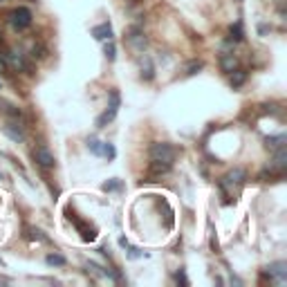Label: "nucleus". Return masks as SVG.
Returning <instances> with one entry per match:
<instances>
[{
	"mask_svg": "<svg viewBox=\"0 0 287 287\" xmlns=\"http://www.w3.org/2000/svg\"><path fill=\"white\" fill-rule=\"evenodd\" d=\"M285 168H287V151H285V146H283V148H276L269 166L263 170V175L265 173H269V175H272V173H283Z\"/></svg>",
	"mask_w": 287,
	"mask_h": 287,
	"instance_id": "obj_5",
	"label": "nucleus"
},
{
	"mask_svg": "<svg viewBox=\"0 0 287 287\" xmlns=\"http://www.w3.org/2000/svg\"><path fill=\"white\" fill-rule=\"evenodd\" d=\"M0 106H2V112H5V115H9L11 119H20V108H16L14 103H9V101H0Z\"/></svg>",
	"mask_w": 287,
	"mask_h": 287,
	"instance_id": "obj_17",
	"label": "nucleus"
},
{
	"mask_svg": "<svg viewBox=\"0 0 287 287\" xmlns=\"http://www.w3.org/2000/svg\"><path fill=\"white\" fill-rule=\"evenodd\" d=\"M146 36H144V32L139 30V27H132L130 32H128V45H130L132 49H135L137 54H141L144 49H146Z\"/></svg>",
	"mask_w": 287,
	"mask_h": 287,
	"instance_id": "obj_7",
	"label": "nucleus"
},
{
	"mask_svg": "<svg viewBox=\"0 0 287 287\" xmlns=\"http://www.w3.org/2000/svg\"><path fill=\"white\" fill-rule=\"evenodd\" d=\"M220 68H222V72H234L236 68H238V59H236L234 54H222L220 56Z\"/></svg>",
	"mask_w": 287,
	"mask_h": 287,
	"instance_id": "obj_13",
	"label": "nucleus"
},
{
	"mask_svg": "<svg viewBox=\"0 0 287 287\" xmlns=\"http://www.w3.org/2000/svg\"><path fill=\"white\" fill-rule=\"evenodd\" d=\"M2 132H5L11 141H16V144L25 141V130L20 128V123H16V122H7L5 126H2Z\"/></svg>",
	"mask_w": 287,
	"mask_h": 287,
	"instance_id": "obj_9",
	"label": "nucleus"
},
{
	"mask_svg": "<svg viewBox=\"0 0 287 287\" xmlns=\"http://www.w3.org/2000/svg\"><path fill=\"white\" fill-rule=\"evenodd\" d=\"M45 263H47L49 267H63L68 260H65V256H61V253H47V256H45Z\"/></svg>",
	"mask_w": 287,
	"mask_h": 287,
	"instance_id": "obj_16",
	"label": "nucleus"
},
{
	"mask_svg": "<svg viewBox=\"0 0 287 287\" xmlns=\"http://www.w3.org/2000/svg\"><path fill=\"white\" fill-rule=\"evenodd\" d=\"M175 281L182 283V285H189V281H186V276H184V269H180V272L175 274Z\"/></svg>",
	"mask_w": 287,
	"mask_h": 287,
	"instance_id": "obj_25",
	"label": "nucleus"
},
{
	"mask_svg": "<svg viewBox=\"0 0 287 287\" xmlns=\"http://www.w3.org/2000/svg\"><path fill=\"white\" fill-rule=\"evenodd\" d=\"M99 253H101V256H108V258H110V251H108V247H99Z\"/></svg>",
	"mask_w": 287,
	"mask_h": 287,
	"instance_id": "obj_27",
	"label": "nucleus"
},
{
	"mask_svg": "<svg viewBox=\"0 0 287 287\" xmlns=\"http://www.w3.org/2000/svg\"><path fill=\"white\" fill-rule=\"evenodd\" d=\"M103 54H106L108 61H115V59H117V47H115V43H112V41H108V43H106V47H103Z\"/></svg>",
	"mask_w": 287,
	"mask_h": 287,
	"instance_id": "obj_20",
	"label": "nucleus"
},
{
	"mask_svg": "<svg viewBox=\"0 0 287 287\" xmlns=\"http://www.w3.org/2000/svg\"><path fill=\"white\" fill-rule=\"evenodd\" d=\"M27 238L30 240H45V236H43V231H39V229H27Z\"/></svg>",
	"mask_w": 287,
	"mask_h": 287,
	"instance_id": "obj_23",
	"label": "nucleus"
},
{
	"mask_svg": "<svg viewBox=\"0 0 287 287\" xmlns=\"http://www.w3.org/2000/svg\"><path fill=\"white\" fill-rule=\"evenodd\" d=\"M119 106H122V94H119L117 90H112V92H110V103H108V110L97 119V128H106V123H110L112 119L117 117Z\"/></svg>",
	"mask_w": 287,
	"mask_h": 287,
	"instance_id": "obj_3",
	"label": "nucleus"
},
{
	"mask_svg": "<svg viewBox=\"0 0 287 287\" xmlns=\"http://www.w3.org/2000/svg\"><path fill=\"white\" fill-rule=\"evenodd\" d=\"M92 36L97 41H112V25L101 23V25H97V27H92Z\"/></svg>",
	"mask_w": 287,
	"mask_h": 287,
	"instance_id": "obj_12",
	"label": "nucleus"
},
{
	"mask_svg": "<svg viewBox=\"0 0 287 287\" xmlns=\"http://www.w3.org/2000/svg\"><path fill=\"white\" fill-rule=\"evenodd\" d=\"M263 276H267L269 281H274V278H276L278 283H285L287 281V263H283V260H281V263H272L263 272Z\"/></svg>",
	"mask_w": 287,
	"mask_h": 287,
	"instance_id": "obj_8",
	"label": "nucleus"
},
{
	"mask_svg": "<svg viewBox=\"0 0 287 287\" xmlns=\"http://www.w3.org/2000/svg\"><path fill=\"white\" fill-rule=\"evenodd\" d=\"M148 155H151L153 173H166L173 164V160H175V148L166 144V141H155V144H151Z\"/></svg>",
	"mask_w": 287,
	"mask_h": 287,
	"instance_id": "obj_1",
	"label": "nucleus"
},
{
	"mask_svg": "<svg viewBox=\"0 0 287 287\" xmlns=\"http://www.w3.org/2000/svg\"><path fill=\"white\" fill-rule=\"evenodd\" d=\"M0 88H2V83H0Z\"/></svg>",
	"mask_w": 287,
	"mask_h": 287,
	"instance_id": "obj_31",
	"label": "nucleus"
},
{
	"mask_svg": "<svg viewBox=\"0 0 287 287\" xmlns=\"http://www.w3.org/2000/svg\"><path fill=\"white\" fill-rule=\"evenodd\" d=\"M245 177H247L245 168H234V170H229V173H227V177H224V184L222 186H240L245 182Z\"/></svg>",
	"mask_w": 287,
	"mask_h": 287,
	"instance_id": "obj_11",
	"label": "nucleus"
},
{
	"mask_svg": "<svg viewBox=\"0 0 287 287\" xmlns=\"http://www.w3.org/2000/svg\"><path fill=\"white\" fill-rule=\"evenodd\" d=\"M128 247H130V245H128ZM128 256L130 258H137V256H141V251L137 247H130V253H128Z\"/></svg>",
	"mask_w": 287,
	"mask_h": 287,
	"instance_id": "obj_26",
	"label": "nucleus"
},
{
	"mask_svg": "<svg viewBox=\"0 0 287 287\" xmlns=\"http://www.w3.org/2000/svg\"><path fill=\"white\" fill-rule=\"evenodd\" d=\"M245 39V32H243V23H236L229 27V41H234V43H240Z\"/></svg>",
	"mask_w": 287,
	"mask_h": 287,
	"instance_id": "obj_15",
	"label": "nucleus"
},
{
	"mask_svg": "<svg viewBox=\"0 0 287 287\" xmlns=\"http://www.w3.org/2000/svg\"><path fill=\"white\" fill-rule=\"evenodd\" d=\"M267 146L269 148H274V151H276V148H283L285 146V135H272V137H267Z\"/></svg>",
	"mask_w": 287,
	"mask_h": 287,
	"instance_id": "obj_18",
	"label": "nucleus"
},
{
	"mask_svg": "<svg viewBox=\"0 0 287 287\" xmlns=\"http://www.w3.org/2000/svg\"><path fill=\"white\" fill-rule=\"evenodd\" d=\"M2 59H5L7 68H14V70H30V63L25 61L23 52H18V49H5V52H2Z\"/></svg>",
	"mask_w": 287,
	"mask_h": 287,
	"instance_id": "obj_4",
	"label": "nucleus"
},
{
	"mask_svg": "<svg viewBox=\"0 0 287 287\" xmlns=\"http://www.w3.org/2000/svg\"><path fill=\"white\" fill-rule=\"evenodd\" d=\"M202 68H205V65H202V61H191V63L186 65V77H193V74H198Z\"/></svg>",
	"mask_w": 287,
	"mask_h": 287,
	"instance_id": "obj_21",
	"label": "nucleus"
},
{
	"mask_svg": "<svg viewBox=\"0 0 287 287\" xmlns=\"http://www.w3.org/2000/svg\"><path fill=\"white\" fill-rule=\"evenodd\" d=\"M88 148L94 153V155H99V148H101V141H97V139H90L88 141Z\"/></svg>",
	"mask_w": 287,
	"mask_h": 287,
	"instance_id": "obj_24",
	"label": "nucleus"
},
{
	"mask_svg": "<svg viewBox=\"0 0 287 287\" xmlns=\"http://www.w3.org/2000/svg\"><path fill=\"white\" fill-rule=\"evenodd\" d=\"M119 245H122V247H123V249H126V247H128V240H126V236H122V238H119Z\"/></svg>",
	"mask_w": 287,
	"mask_h": 287,
	"instance_id": "obj_28",
	"label": "nucleus"
},
{
	"mask_svg": "<svg viewBox=\"0 0 287 287\" xmlns=\"http://www.w3.org/2000/svg\"><path fill=\"white\" fill-rule=\"evenodd\" d=\"M0 70H7V63H5V59L0 56Z\"/></svg>",
	"mask_w": 287,
	"mask_h": 287,
	"instance_id": "obj_30",
	"label": "nucleus"
},
{
	"mask_svg": "<svg viewBox=\"0 0 287 287\" xmlns=\"http://www.w3.org/2000/svg\"><path fill=\"white\" fill-rule=\"evenodd\" d=\"M7 18H9V25L16 32H25L27 27H32V23H34V14H32V9H27V7H16V9H11Z\"/></svg>",
	"mask_w": 287,
	"mask_h": 287,
	"instance_id": "obj_2",
	"label": "nucleus"
},
{
	"mask_svg": "<svg viewBox=\"0 0 287 287\" xmlns=\"http://www.w3.org/2000/svg\"><path fill=\"white\" fill-rule=\"evenodd\" d=\"M117 189H122V182H119L117 177H112V180L103 182V191H117Z\"/></svg>",
	"mask_w": 287,
	"mask_h": 287,
	"instance_id": "obj_22",
	"label": "nucleus"
},
{
	"mask_svg": "<svg viewBox=\"0 0 287 287\" xmlns=\"http://www.w3.org/2000/svg\"><path fill=\"white\" fill-rule=\"evenodd\" d=\"M32 155H34L36 164H39L41 168H54V166H56V160H54V155L45 146H36L34 151H32Z\"/></svg>",
	"mask_w": 287,
	"mask_h": 287,
	"instance_id": "obj_6",
	"label": "nucleus"
},
{
	"mask_svg": "<svg viewBox=\"0 0 287 287\" xmlns=\"http://www.w3.org/2000/svg\"><path fill=\"white\" fill-rule=\"evenodd\" d=\"M229 74H231V79H229L231 88H240V85L247 81V72H245V70H240V68H236L234 72H229Z\"/></svg>",
	"mask_w": 287,
	"mask_h": 287,
	"instance_id": "obj_14",
	"label": "nucleus"
},
{
	"mask_svg": "<svg viewBox=\"0 0 287 287\" xmlns=\"http://www.w3.org/2000/svg\"><path fill=\"white\" fill-rule=\"evenodd\" d=\"M99 155H103V157H108V160H112V157L117 155V151H115V146H112V144H108V141H101Z\"/></svg>",
	"mask_w": 287,
	"mask_h": 287,
	"instance_id": "obj_19",
	"label": "nucleus"
},
{
	"mask_svg": "<svg viewBox=\"0 0 287 287\" xmlns=\"http://www.w3.org/2000/svg\"><path fill=\"white\" fill-rule=\"evenodd\" d=\"M139 70H141V79L144 81H153L155 79V65H153L151 56H146L144 52H141V59H139Z\"/></svg>",
	"mask_w": 287,
	"mask_h": 287,
	"instance_id": "obj_10",
	"label": "nucleus"
},
{
	"mask_svg": "<svg viewBox=\"0 0 287 287\" xmlns=\"http://www.w3.org/2000/svg\"><path fill=\"white\" fill-rule=\"evenodd\" d=\"M258 32H260V34H267L269 27H267V25H260V27H258Z\"/></svg>",
	"mask_w": 287,
	"mask_h": 287,
	"instance_id": "obj_29",
	"label": "nucleus"
}]
</instances>
